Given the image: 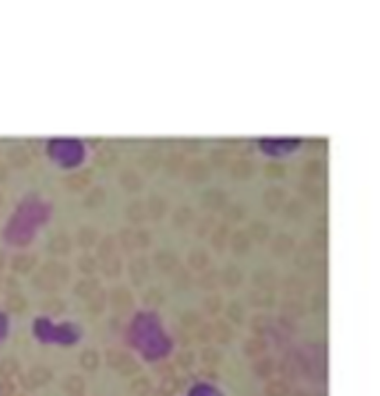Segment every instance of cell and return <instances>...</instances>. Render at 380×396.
<instances>
[{"label": "cell", "mask_w": 380, "mask_h": 396, "mask_svg": "<svg viewBox=\"0 0 380 396\" xmlns=\"http://www.w3.org/2000/svg\"><path fill=\"white\" fill-rule=\"evenodd\" d=\"M285 312H294V314H300V312H303V305H300V303H285Z\"/></svg>", "instance_id": "47"}, {"label": "cell", "mask_w": 380, "mask_h": 396, "mask_svg": "<svg viewBox=\"0 0 380 396\" xmlns=\"http://www.w3.org/2000/svg\"><path fill=\"white\" fill-rule=\"evenodd\" d=\"M203 308H205V312H209V314H218L220 308H223V299H220V294H209V296H205Z\"/></svg>", "instance_id": "18"}, {"label": "cell", "mask_w": 380, "mask_h": 396, "mask_svg": "<svg viewBox=\"0 0 380 396\" xmlns=\"http://www.w3.org/2000/svg\"><path fill=\"white\" fill-rule=\"evenodd\" d=\"M225 239H227V225L216 227V232H214V236H212V245L216 247V250H220V247L225 245Z\"/></svg>", "instance_id": "33"}, {"label": "cell", "mask_w": 380, "mask_h": 396, "mask_svg": "<svg viewBox=\"0 0 380 396\" xmlns=\"http://www.w3.org/2000/svg\"><path fill=\"white\" fill-rule=\"evenodd\" d=\"M212 163H214V165H225V163H227V152H225V150L212 152Z\"/></svg>", "instance_id": "43"}, {"label": "cell", "mask_w": 380, "mask_h": 396, "mask_svg": "<svg viewBox=\"0 0 380 396\" xmlns=\"http://www.w3.org/2000/svg\"><path fill=\"white\" fill-rule=\"evenodd\" d=\"M89 312L92 314H100L103 312V308H105V299H103V294H94L92 299H89Z\"/></svg>", "instance_id": "35"}, {"label": "cell", "mask_w": 380, "mask_h": 396, "mask_svg": "<svg viewBox=\"0 0 380 396\" xmlns=\"http://www.w3.org/2000/svg\"><path fill=\"white\" fill-rule=\"evenodd\" d=\"M138 165L143 167V170H147V172H154L156 167L160 165V161H158V156H156V152H147V154H143L140 156V161H138Z\"/></svg>", "instance_id": "21"}, {"label": "cell", "mask_w": 380, "mask_h": 396, "mask_svg": "<svg viewBox=\"0 0 380 396\" xmlns=\"http://www.w3.org/2000/svg\"><path fill=\"white\" fill-rule=\"evenodd\" d=\"M252 303L256 305V308H269V305H274V296L265 294V292H254L252 294Z\"/></svg>", "instance_id": "25"}, {"label": "cell", "mask_w": 380, "mask_h": 396, "mask_svg": "<svg viewBox=\"0 0 380 396\" xmlns=\"http://www.w3.org/2000/svg\"><path fill=\"white\" fill-rule=\"evenodd\" d=\"M80 270H83V272H94L96 270V259H94V256H83V259H80Z\"/></svg>", "instance_id": "41"}, {"label": "cell", "mask_w": 380, "mask_h": 396, "mask_svg": "<svg viewBox=\"0 0 380 396\" xmlns=\"http://www.w3.org/2000/svg\"><path fill=\"white\" fill-rule=\"evenodd\" d=\"M300 192H303L309 198V201H318V198H320V190H318L316 185H312V183H305L303 187H300Z\"/></svg>", "instance_id": "37"}, {"label": "cell", "mask_w": 380, "mask_h": 396, "mask_svg": "<svg viewBox=\"0 0 380 396\" xmlns=\"http://www.w3.org/2000/svg\"><path fill=\"white\" fill-rule=\"evenodd\" d=\"M165 167H167V170L172 172V174H176L178 170H185L183 156H180V154H172V156H169L167 161H165Z\"/></svg>", "instance_id": "27"}, {"label": "cell", "mask_w": 380, "mask_h": 396, "mask_svg": "<svg viewBox=\"0 0 380 396\" xmlns=\"http://www.w3.org/2000/svg\"><path fill=\"white\" fill-rule=\"evenodd\" d=\"M292 247H294V239H292V236H287V234H278V236H276V241H274V252H278V254H287V252H292Z\"/></svg>", "instance_id": "13"}, {"label": "cell", "mask_w": 380, "mask_h": 396, "mask_svg": "<svg viewBox=\"0 0 380 396\" xmlns=\"http://www.w3.org/2000/svg\"><path fill=\"white\" fill-rule=\"evenodd\" d=\"M5 265V261H3V254H0V267H3Z\"/></svg>", "instance_id": "50"}, {"label": "cell", "mask_w": 380, "mask_h": 396, "mask_svg": "<svg viewBox=\"0 0 380 396\" xmlns=\"http://www.w3.org/2000/svg\"><path fill=\"white\" fill-rule=\"evenodd\" d=\"M78 243L83 245V247L94 245V243H96V232L89 230V227H83V230L78 232Z\"/></svg>", "instance_id": "29"}, {"label": "cell", "mask_w": 380, "mask_h": 396, "mask_svg": "<svg viewBox=\"0 0 380 396\" xmlns=\"http://www.w3.org/2000/svg\"><path fill=\"white\" fill-rule=\"evenodd\" d=\"M320 305H323V296L316 294V296H314V305H312V310H314V312H318V310H320Z\"/></svg>", "instance_id": "48"}, {"label": "cell", "mask_w": 380, "mask_h": 396, "mask_svg": "<svg viewBox=\"0 0 380 396\" xmlns=\"http://www.w3.org/2000/svg\"><path fill=\"white\" fill-rule=\"evenodd\" d=\"M3 178H7V167L0 163V181H3Z\"/></svg>", "instance_id": "49"}, {"label": "cell", "mask_w": 380, "mask_h": 396, "mask_svg": "<svg viewBox=\"0 0 380 396\" xmlns=\"http://www.w3.org/2000/svg\"><path fill=\"white\" fill-rule=\"evenodd\" d=\"M232 174H234L236 178H249V176L254 174V163L247 161V158H240L238 163H234Z\"/></svg>", "instance_id": "9"}, {"label": "cell", "mask_w": 380, "mask_h": 396, "mask_svg": "<svg viewBox=\"0 0 380 396\" xmlns=\"http://www.w3.org/2000/svg\"><path fill=\"white\" fill-rule=\"evenodd\" d=\"M132 294H129V290H125V287H118V290L112 292V303H114V308H129L132 305Z\"/></svg>", "instance_id": "6"}, {"label": "cell", "mask_w": 380, "mask_h": 396, "mask_svg": "<svg viewBox=\"0 0 380 396\" xmlns=\"http://www.w3.org/2000/svg\"><path fill=\"white\" fill-rule=\"evenodd\" d=\"M103 203H105V190H103V187H94V190L85 196V205L87 207H100Z\"/></svg>", "instance_id": "16"}, {"label": "cell", "mask_w": 380, "mask_h": 396, "mask_svg": "<svg viewBox=\"0 0 380 396\" xmlns=\"http://www.w3.org/2000/svg\"><path fill=\"white\" fill-rule=\"evenodd\" d=\"M285 190H280V187H272V190H267L265 192V205H267V210H278L280 205H285Z\"/></svg>", "instance_id": "2"}, {"label": "cell", "mask_w": 380, "mask_h": 396, "mask_svg": "<svg viewBox=\"0 0 380 396\" xmlns=\"http://www.w3.org/2000/svg\"><path fill=\"white\" fill-rule=\"evenodd\" d=\"M127 219L132 223H140L145 219V205L143 203H132L127 207Z\"/></svg>", "instance_id": "20"}, {"label": "cell", "mask_w": 380, "mask_h": 396, "mask_svg": "<svg viewBox=\"0 0 380 396\" xmlns=\"http://www.w3.org/2000/svg\"><path fill=\"white\" fill-rule=\"evenodd\" d=\"M227 312H229V316H232V319H243V308H240L238 303H229V308H227Z\"/></svg>", "instance_id": "44"}, {"label": "cell", "mask_w": 380, "mask_h": 396, "mask_svg": "<svg viewBox=\"0 0 380 396\" xmlns=\"http://www.w3.org/2000/svg\"><path fill=\"white\" fill-rule=\"evenodd\" d=\"M7 308L12 312H23L25 310V299H23V296H18V294H9L7 296Z\"/></svg>", "instance_id": "32"}, {"label": "cell", "mask_w": 380, "mask_h": 396, "mask_svg": "<svg viewBox=\"0 0 380 396\" xmlns=\"http://www.w3.org/2000/svg\"><path fill=\"white\" fill-rule=\"evenodd\" d=\"M303 212H305V205L300 203V201L287 203V214H289V216H303Z\"/></svg>", "instance_id": "39"}, {"label": "cell", "mask_w": 380, "mask_h": 396, "mask_svg": "<svg viewBox=\"0 0 380 396\" xmlns=\"http://www.w3.org/2000/svg\"><path fill=\"white\" fill-rule=\"evenodd\" d=\"M134 241H138L136 245L145 247V245H149V241H152V236H149V232H136L134 234Z\"/></svg>", "instance_id": "45"}, {"label": "cell", "mask_w": 380, "mask_h": 396, "mask_svg": "<svg viewBox=\"0 0 380 396\" xmlns=\"http://www.w3.org/2000/svg\"><path fill=\"white\" fill-rule=\"evenodd\" d=\"M285 292H287L289 296L303 294V292H305V281H300V279H287V281H285Z\"/></svg>", "instance_id": "24"}, {"label": "cell", "mask_w": 380, "mask_h": 396, "mask_svg": "<svg viewBox=\"0 0 380 396\" xmlns=\"http://www.w3.org/2000/svg\"><path fill=\"white\" fill-rule=\"evenodd\" d=\"M116 163V152L112 150V147H105V150H100L96 154V165L100 167H109Z\"/></svg>", "instance_id": "19"}, {"label": "cell", "mask_w": 380, "mask_h": 396, "mask_svg": "<svg viewBox=\"0 0 380 396\" xmlns=\"http://www.w3.org/2000/svg\"><path fill=\"white\" fill-rule=\"evenodd\" d=\"M34 263H36L34 256H23V254H20V256H16L12 265H14L16 272H29L34 267Z\"/></svg>", "instance_id": "22"}, {"label": "cell", "mask_w": 380, "mask_h": 396, "mask_svg": "<svg viewBox=\"0 0 380 396\" xmlns=\"http://www.w3.org/2000/svg\"><path fill=\"white\" fill-rule=\"evenodd\" d=\"M69 250V243H67V236H56V239H54V243H52V252H67Z\"/></svg>", "instance_id": "38"}, {"label": "cell", "mask_w": 380, "mask_h": 396, "mask_svg": "<svg viewBox=\"0 0 380 396\" xmlns=\"http://www.w3.org/2000/svg\"><path fill=\"white\" fill-rule=\"evenodd\" d=\"M189 265L196 267V270H205V267L209 265V254L203 250H194L192 254H189Z\"/></svg>", "instance_id": "14"}, {"label": "cell", "mask_w": 380, "mask_h": 396, "mask_svg": "<svg viewBox=\"0 0 380 396\" xmlns=\"http://www.w3.org/2000/svg\"><path fill=\"white\" fill-rule=\"evenodd\" d=\"M254 283L260 285V287H267V290H269V287L276 285V274L269 272V270H260V272L254 274Z\"/></svg>", "instance_id": "12"}, {"label": "cell", "mask_w": 380, "mask_h": 396, "mask_svg": "<svg viewBox=\"0 0 380 396\" xmlns=\"http://www.w3.org/2000/svg\"><path fill=\"white\" fill-rule=\"evenodd\" d=\"M114 239H105L103 243H100V256H103V259H107V256H114L112 254V250H114Z\"/></svg>", "instance_id": "40"}, {"label": "cell", "mask_w": 380, "mask_h": 396, "mask_svg": "<svg viewBox=\"0 0 380 396\" xmlns=\"http://www.w3.org/2000/svg\"><path fill=\"white\" fill-rule=\"evenodd\" d=\"M232 245H234L236 252H245L247 247H249V236H247V232L234 234V236H232Z\"/></svg>", "instance_id": "28"}, {"label": "cell", "mask_w": 380, "mask_h": 396, "mask_svg": "<svg viewBox=\"0 0 380 396\" xmlns=\"http://www.w3.org/2000/svg\"><path fill=\"white\" fill-rule=\"evenodd\" d=\"M305 176H309V178H318L320 174H323V163L320 161H309V163H305Z\"/></svg>", "instance_id": "34"}, {"label": "cell", "mask_w": 380, "mask_h": 396, "mask_svg": "<svg viewBox=\"0 0 380 396\" xmlns=\"http://www.w3.org/2000/svg\"><path fill=\"white\" fill-rule=\"evenodd\" d=\"M120 183H123L125 190L129 192H138L140 187H143V178H140L136 174V170H125L123 174H120Z\"/></svg>", "instance_id": "3"}, {"label": "cell", "mask_w": 380, "mask_h": 396, "mask_svg": "<svg viewBox=\"0 0 380 396\" xmlns=\"http://www.w3.org/2000/svg\"><path fill=\"white\" fill-rule=\"evenodd\" d=\"M156 265L163 272H172L174 267H176V256L172 252H158L156 254Z\"/></svg>", "instance_id": "10"}, {"label": "cell", "mask_w": 380, "mask_h": 396, "mask_svg": "<svg viewBox=\"0 0 380 396\" xmlns=\"http://www.w3.org/2000/svg\"><path fill=\"white\" fill-rule=\"evenodd\" d=\"M265 174H267L269 178H283V176H285V167L280 165V163H269V165L265 167Z\"/></svg>", "instance_id": "36"}, {"label": "cell", "mask_w": 380, "mask_h": 396, "mask_svg": "<svg viewBox=\"0 0 380 396\" xmlns=\"http://www.w3.org/2000/svg\"><path fill=\"white\" fill-rule=\"evenodd\" d=\"M96 290H98V281L96 279H83V281H78V285H76V294L85 296V299H92V296L96 294Z\"/></svg>", "instance_id": "7"}, {"label": "cell", "mask_w": 380, "mask_h": 396, "mask_svg": "<svg viewBox=\"0 0 380 396\" xmlns=\"http://www.w3.org/2000/svg\"><path fill=\"white\" fill-rule=\"evenodd\" d=\"M185 176L189 178V181H203V178L209 176V163L205 161H192L187 167H185Z\"/></svg>", "instance_id": "1"}, {"label": "cell", "mask_w": 380, "mask_h": 396, "mask_svg": "<svg viewBox=\"0 0 380 396\" xmlns=\"http://www.w3.org/2000/svg\"><path fill=\"white\" fill-rule=\"evenodd\" d=\"M220 281H223L225 285H229V287H234V285H238L240 281H243V276H240V270H238V267L227 265L225 270H223V274H220Z\"/></svg>", "instance_id": "8"}, {"label": "cell", "mask_w": 380, "mask_h": 396, "mask_svg": "<svg viewBox=\"0 0 380 396\" xmlns=\"http://www.w3.org/2000/svg\"><path fill=\"white\" fill-rule=\"evenodd\" d=\"M103 270L109 276H116L120 272V263H118L116 256H107V259H103Z\"/></svg>", "instance_id": "31"}, {"label": "cell", "mask_w": 380, "mask_h": 396, "mask_svg": "<svg viewBox=\"0 0 380 396\" xmlns=\"http://www.w3.org/2000/svg\"><path fill=\"white\" fill-rule=\"evenodd\" d=\"M247 236H252V239H256L258 243H263V241H267V236H269V227L265 223H252V225H249V234Z\"/></svg>", "instance_id": "17"}, {"label": "cell", "mask_w": 380, "mask_h": 396, "mask_svg": "<svg viewBox=\"0 0 380 396\" xmlns=\"http://www.w3.org/2000/svg\"><path fill=\"white\" fill-rule=\"evenodd\" d=\"M65 185L69 187L72 192H80L85 190V187H89V172H80V174H72L65 178Z\"/></svg>", "instance_id": "5"}, {"label": "cell", "mask_w": 380, "mask_h": 396, "mask_svg": "<svg viewBox=\"0 0 380 396\" xmlns=\"http://www.w3.org/2000/svg\"><path fill=\"white\" fill-rule=\"evenodd\" d=\"M147 205H149V207H147V214H149V216H154V219H160V216H163L165 210H167V203H165L160 196L149 198V203H147Z\"/></svg>", "instance_id": "11"}, {"label": "cell", "mask_w": 380, "mask_h": 396, "mask_svg": "<svg viewBox=\"0 0 380 396\" xmlns=\"http://www.w3.org/2000/svg\"><path fill=\"white\" fill-rule=\"evenodd\" d=\"M243 216H245V207H236V205L229 207V219H243Z\"/></svg>", "instance_id": "46"}, {"label": "cell", "mask_w": 380, "mask_h": 396, "mask_svg": "<svg viewBox=\"0 0 380 396\" xmlns=\"http://www.w3.org/2000/svg\"><path fill=\"white\" fill-rule=\"evenodd\" d=\"M314 247H325V239H327V230H323V227H320V230H316L314 232Z\"/></svg>", "instance_id": "42"}, {"label": "cell", "mask_w": 380, "mask_h": 396, "mask_svg": "<svg viewBox=\"0 0 380 396\" xmlns=\"http://www.w3.org/2000/svg\"><path fill=\"white\" fill-rule=\"evenodd\" d=\"M163 301H165V296H163V290H160V287H152V290L145 294L147 305H160Z\"/></svg>", "instance_id": "30"}, {"label": "cell", "mask_w": 380, "mask_h": 396, "mask_svg": "<svg viewBox=\"0 0 380 396\" xmlns=\"http://www.w3.org/2000/svg\"><path fill=\"white\" fill-rule=\"evenodd\" d=\"M129 272H132V276L136 279V283L143 281V276L147 274V261L145 259H136L132 263V267H129Z\"/></svg>", "instance_id": "23"}, {"label": "cell", "mask_w": 380, "mask_h": 396, "mask_svg": "<svg viewBox=\"0 0 380 396\" xmlns=\"http://www.w3.org/2000/svg\"><path fill=\"white\" fill-rule=\"evenodd\" d=\"M9 158H12L14 165H18V167H23V165L29 163V156H27V150H25V147H14V150L9 152Z\"/></svg>", "instance_id": "26"}, {"label": "cell", "mask_w": 380, "mask_h": 396, "mask_svg": "<svg viewBox=\"0 0 380 396\" xmlns=\"http://www.w3.org/2000/svg\"><path fill=\"white\" fill-rule=\"evenodd\" d=\"M0 205H3V194H0Z\"/></svg>", "instance_id": "51"}, {"label": "cell", "mask_w": 380, "mask_h": 396, "mask_svg": "<svg viewBox=\"0 0 380 396\" xmlns=\"http://www.w3.org/2000/svg\"><path fill=\"white\" fill-rule=\"evenodd\" d=\"M203 205L209 207V210H220V207H227V196L223 192L212 190L203 196Z\"/></svg>", "instance_id": "4"}, {"label": "cell", "mask_w": 380, "mask_h": 396, "mask_svg": "<svg viewBox=\"0 0 380 396\" xmlns=\"http://www.w3.org/2000/svg\"><path fill=\"white\" fill-rule=\"evenodd\" d=\"M194 221V210L192 207H178L176 214H174V223L178 227H183V225H189Z\"/></svg>", "instance_id": "15"}]
</instances>
